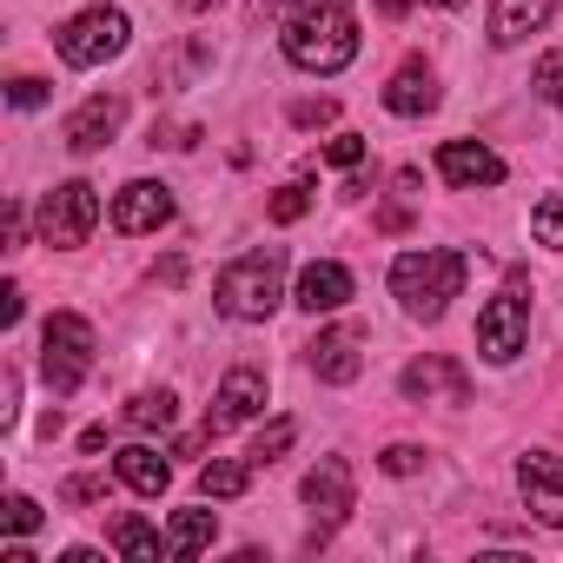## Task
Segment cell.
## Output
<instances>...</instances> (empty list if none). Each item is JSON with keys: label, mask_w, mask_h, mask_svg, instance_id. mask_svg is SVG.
Segmentation results:
<instances>
[{"label": "cell", "mask_w": 563, "mask_h": 563, "mask_svg": "<svg viewBox=\"0 0 563 563\" xmlns=\"http://www.w3.org/2000/svg\"><path fill=\"white\" fill-rule=\"evenodd\" d=\"M113 550H120V556H133V563H159V556H173V550L159 543V530H153L146 517H133V510H126V517H113Z\"/></svg>", "instance_id": "cell-20"}, {"label": "cell", "mask_w": 563, "mask_h": 563, "mask_svg": "<svg viewBox=\"0 0 563 563\" xmlns=\"http://www.w3.org/2000/svg\"><path fill=\"white\" fill-rule=\"evenodd\" d=\"M464 252H444V245H424V252H405L391 265V292L411 319H444V306L464 292Z\"/></svg>", "instance_id": "cell-3"}, {"label": "cell", "mask_w": 563, "mask_h": 563, "mask_svg": "<svg viewBox=\"0 0 563 563\" xmlns=\"http://www.w3.org/2000/svg\"><path fill=\"white\" fill-rule=\"evenodd\" d=\"M325 159H332V166H358V159H365V140H358V133H339V140L325 146Z\"/></svg>", "instance_id": "cell-30"}, {"label": "cell", "mask_w": 563, "mask_h": 563, "mask_svg": "<svg viewBox=\"0 0 563 563\" xmlns=\"http://www.w3.org/2000/svg\"><path fill=\"white\" fill-rule=\"evenodd\" d=\"M120 120H126V107H120L113 93H93V100L60 126V140H67V153H100V146L120 133Z\"/></svg>", "instance_id": "cell-10"}, {"label": "cell", "mask_w": 563, "mask_h": 563, "mask_svg": "<svg viewBox=\"0 0 563 563\" xmlns=\"http://www.w3.org/2000/svg\"><path fill=\"white\" fill-rule=\"evenodd\" d=\"M398 385H405V398H424V405H431L438 391H444L451 405H471V378H464V365H451V358H418V365H405Z\"/></svg>", "instance_id": "cell-14"}, {"label": "cell", "mask_w": 563, "mask_h": 563, "mask_svg": "<svg viewBox=\"0 0 563 563\" xmlns=\"http://www.w3.org/2000/svg\"><path fill=\"white\" fill-rule=\"evenodd\" d=\"M517 490H523V504H530L537 523L563 530V457L556 451H530L517 464Z\"/></svg>", "instance_id": "cell-9"}, {"label": "cell", "mask_w": 563, "mask_h": 563, "mask_svg": "<svg viewBox=\"0 0 563 563\" xmlns=\"http://www.w3.org/2000/svg\"><path fill=\"white\" fill-rule=\"evenodd\" d=\"M306 504L325 510V517H345L352 510V464L345 457H319V471L306 477Z\"/></svg>", "instance_id": "cell-18"}, {"label": "cell", "mask_w": 563, "mask_h": 563, "mask_svg": "<svg viewBox=\"0 0 563 563\" xmlns=\"http://www.w3.org/2000/svg\"><path fill=\"white\" fill-rule=\"evenodd\" d=\"M550 8H556V0H497V8H490V41H497V47L530 41V34L550 21Z\"/></svg>", "instance_id": "cell-16"}, {"label": "cell", "mask_w": 563, "mask_h": 563, "mask_svg": "<svg viewBox=\"0 0 563 563\" xmlns=\"http://www.w3.org/2000/svg\"><path fill=\"white\" fill-rule=\"evenodd\" d=\"M206 543H212V510H179V517H173L166 550H173V556H199Z\"/></svg>", "instance_id": "cell-22"}, {"label": "cell", "mask_w": 563, "mask_h": 563, "mask_svg": "<svg viewBox=\"0 0 563 563\" xmlns=\"http://www.w3.org/2000/svg\"><path fill=\"white\" fill-rule=\"evenodd\" d=\"M126 14H113V8H87V14H74L60 34H54V47H60V60L67 67H100V60H113L120 47H126Z\"/></svg>", "instance_id": "cell-5"}, {"label": "cell", "mask_w": 563, "mask_h": 563, "mask_svg": "<svg viewBox=\"0 0 563 563\" xmlns=\"http://www.w3.org/2000/svg\"><path fill=\"white\" fill-rule=\"evenodd\" d=\"M0 523H8L14 537H27V530H41V504L34 497H8V517H0Z\"/></svg>", "instance_id": "cell-28"}, {"label": "cell", "mask_w": 563, "mask_h": 563, "mask_svg": "<svg viewBox=\"0 0 563 563\" xmlns=\"http://www.w3.org/2000/svg\"><path fill=\"white\" fill-rule=\"evenodd\" d=\"M252 471H258L252 457H212V464L199 471V490H206V497H245V490H252Z\"/></svg>", "instance_id": "cell-21"}, {"label": "cell", "mask_w": 563, "mask_h": 563, "mask_svg": "<svg viewBox=\"0 0 563 563\" xmlns=\"http://www.w3.org/2000/svg\"><path fill=\"white\" fill-rule=\"evenodd\" d=\"M173 411H179V405H173V391H140V398L126 405V424H140V431H166V424H173Z\"/></svg>", "instance_id": "cell-23"}, {"label": "cell", "mask_w": 563, "mask_h": 563, "mask_svg": "<svg viewBox=\"0 0 563 563\" xmlns=\"http://www.w3.org/2000/svg\"><path fill=\"white\" fill-rule=\"evenodd\" d=\"M312 372H319L325 385H352V378L365 372L358 339H352V332H319V339H312Z\"/></svg>", "instance_id": "cell-17"}, {"label": "cell", "mask_w": 563, "mask_h": 563, "mask_svg": "<svg viewBox=\"0 0 563 563\" xmlns=\"http://www.w3.org/2000/svg\"><path fill=\"white\" fill-rule=\"evenodd\" d=\"M418 464H424V451H418V444H391V451H385V471H391V477H411Z\"/></svg>", "instance_id": "cell-31"}, {"label": "cell", "mask_w": 563, "mask_h": 563, "mask_svg": "<svg viewBox=\"0 0 563 563\" xmlns=\"http://www.w3.org/2000/svg\"><path fill=\"white\" fill-rule=\"evenodd\" d=\"M8 100H14L21 113H27V107H41V100H47V80H34V74H21V80L8 87Z\"/></svg>", "instance_id": "cell-29"}, {"label": "cell", "mask_w": 563, "mask_h": 563, "mask_svg": "<svg viewBox=\"0 0 563 563\" xmlns=\"http://www.w3.org/2000/svg\"><path fill=\"white\" fill-rule=\"evenodd\" d=\"M286 60L306 67V74H345L358 60V21L339 0H312V8L292 21L286 34Z\"/></svg>", "instance_id": "cell-2"}, {"label": "cell", "mask_w": 563, "mask_h": 563, "mask_svg": "<svg viewBox=\"0 0 563 563\" xmlns=\"http://www.w3.org/2000/svg\"><path fill=\"white\" fill-rule=\"evenodd\" d=\"M258 411H265V372H258V365H232V372L219 378V391H212L206 431L219 438V431H232V424H245V418H258Z\"/></svg>", "instance_id": "cell-8"}, {"label": "cell", "mask_w": 563, "mask_h": 563, "mask_svg": "<svg viewBox=\"0 0 563 563\" xmlns=\"http://www.w3.org/2000/svg\"><path fill=\"white\" fill-rule=\"evenodd\" d=\"M93 372V325L80 312H54L41 332V378L54 385V398H74Z\"/></svg>", "instance_id": "cell-4"}, {"label": "cell", "mask_w": 563, "mask_h": 563, "mask_svg": "<svg viewBox=\"0 0 563 563\" xmlns=\"http://www.w3.org/2000/svg\"><path fill=\"white\" fill-rule=\"evenodd\" d=\"M292 299H299L312 319H319V312H339V306L352 299V272H345L339 258H312V265L299 272V292H292Z\"/></svg>", "instance_id": "cell-13"}, {"label": "cell", "mask_w": 563, "mask_h": 563, "mask_svg": "<svg viewBox=\"0 0 563 563\" xmlns=\"http://www.w3.org/2000/svg\"><path fill=\"white\" fill-rule=\"evenodd\" d=\"M179 8H192V14H206V8H219V0H179Z\"/></svg>", "instance_id": "cell-36"}, {"label": "cell", "mask_w": 563, "mask_h": 563, "mask_svg": "<svg viewBox=\"0 0 563 563\" xmlns=\"http://www.w3.org/2000/svg\"><path fill=\"white\" fill-rule=\"evenodd\" d=\"M523 339H530V299L510 286V292H497V299L477 312V352H484L490 365H510V358L523 352Z\"/></svg>", "instance_id": "cell-7"}, {"label": "cell", "mask_w": 563, "mask_h": 563, "mask_svg": "<svg viewBox=\"0 0 563 563\" xmlns=\"http://www.w3.org/2000/svg\"><path fill=\"white\" fill-rule=\"evenodd\" d=\"M60 497H67V504H93V497H107V477H67Z\"/></svg>", "instance_id": "cell-32"}, {"label": "cell", "mask_w": 563, "mask_h": 563, "mask_svg": "<svg viewBox=\"0 0 563 563\" xmlns=\"http://www.w3.org/2000/svg\"><path fill=\"white\" fill-rule=\"evenodd\" d=\"M21 312H27V306H21V286H8V292H0V319L21 325Z\"/></svg>", "instance_id": "cell-34"}, {"label": "cell", "mask_w": 563, "mask_h": 563, "mask_svg": "<svg viewBox=\"0 0 563 563\" xmlns=\"http://www.w3.org/2000/svg\"><path fill=\"white\" fill-rule=\"evenodd\" d=\"M385 107H391L398 120H418V113H431V107H438V80H431V67H424V60L398 67V74H391V87H385Z\"/></svg>", "instance_id": "cell-15"}, {"label": "cell", "mask_w": 563, "mask_h": 563, "mask_svg": "<svg viewBox=\"0 0 563 563\" xmlns=\"http://www.w3.org/2000/svg\"><path fill=\"white\" fill-rule=\"evenodd\" d=\"M530 232H537L543 245H563V199H543V206L530 212Z\"/></svg>", "instance_id": "cell-27"}, {"label": "cell", "mask_w": 563, "mask_h": 563, "mask_svg": "<svg viewBox=\"0 0 563 563\" xmlns=\"http://www.w3.org/2000/svg\"><path fill=\"white\" fill-rule=\"evenodd\" d=\"M530 87H537V93H543L550 107H563V47L537 60V74H530Z\"/></svg>", "instance_id": "cell-26"}, {"label": "cell", "mask_w": 563, "mask_h": 563, "mask_svg": "<svg viewBox=\"0 0 563 563\" xmlns=\"http://www.w3.org/2000/svg\"><path fill=\"white\" fill-rule=\"evenodd\" d=\"M378 14H385V21H405V14H411V0H378Z\"/></svg>", "instance_id": "cell-35"}, {"label": "cell", "mask_w": 563, "mask_h": 563, "mask_svg": "<svg viewBox=\"0 0 563 563\" xmlns=\"http://www.w3.org/2000/svg\"><path fill=\"white\" fill-rule=\"evenodd\" d=\"M93 219H100V192L87 179H67L41 199V239L47 245H87Z\"/></svg>", "instance_id": "cell-6"}, {"label": "cell", "mask_w": 563, "mask_h": 563, "mask_svg": "<svg viewBox=\"0 0 563 563\" xmlns=\"http://www.w3.org/2000/svg\"><path fill=\"white\" fill-rule=\"evenodd\" d=\"M292 120H299V126H325V120H339V107H332V100H299Z\"/></svg>", "instance_id": "cell-33"}, {"label": "cell", "mask_w": 563, "mask_h": 563, "mask_svg": "<svg viewBox=\"0 0 563 563\" xmlns=\"http://www.w3.org/2000/svg\"><path fill=\"white\" fill-rule=\"evenodd\" d=\"M438 173L451 186H497L504 179V159L490 146H477V140H444L438 146Z\"/></svg>", "instance_id": "cell-12"}, {"label": "cell", "mask_w": 563, "mask_h": 563, "mask_svg": "<svg viewBox=\"0 0 563 563\" xmlns=\"http://www.w3.org/2000/svg\"><path fill=\"white\" fill-rule=\"evenodd\" d=\"M292 438H299V424H292V418H278V424H265V431L252 438V451H245V457H252V464H278V457L292 451Z\"/></svg>", "instance_id": "cell-24"}, {"label": "cell", "mask_w": 563, "mask_h": 563, "mask_svg": "<svg viewBox=\"0 0 563 563\" xmlns=\"http://www.w3.org/2000/svg\"><path fill=\"white\" fill-rule=\"evenodd\" d=\"M438 8H464V0H438Z\"/></svg>", "instance_id": "cell-37"}, {"label": "cell", "mask_w": 563, "mask_h": 563, "mask_svg": "<svg viewBox=\"0 0 563 563\" xmlns=\"http://www.w3.org/2000/svg\"><path fill=\"white\" fill-rule=\"evenodd\" d=\"M278 286H286V252L265 245V252H245V258H232V265L219 272L212 306H219L225 319H239V325H265V319L278 312V299H286Z\"/></svg>", "instance_id": "cell-1"}, {"label": "cell", "mask_w": 563, "mask_h": 563, "mask_svg": "<svg viewBox=\"0 0 563 563\" xmlns=\"http://www.w3.org/2000/svg\"><path fill=\"white\" fill-rule=\"evenodd\" d=\"M113 471H120V484L140 490V497H159V490L173 484V464H166L159 451H146V444H126V451L113 457Z\"/></svg>", "instance_id": "cell-19"}, {"label": "cell", "mask_w": 563, "mask_h": 563, "mask_svg": "<svg viewBox=\"0 0 563 563\" xmlns=\"http://www.w3.org/2000/svg\"><path fill=\"white\" fill-rule=\"evenodd\" d=\"M173 219V192L153 186V179H133L120 199H113V232H159Z\"/></svg>", "instance_id": "cell-11"}, {"label": "cell", "mask_w": 563, "mask_h": 563, "mask_svg": "<svg viewBox=\"0 0 563 563\" xmlns=\"http://www.w3.org/2000/svg\"><path fill=\"white\" fill-rule=\"evenodd\" d=\"M265 212H272V225H299V219L312 212V192H306V186H278Z\"/></svg>", "instance_id": "cell-25"}]
</instances>
